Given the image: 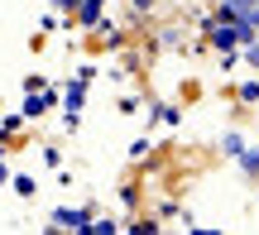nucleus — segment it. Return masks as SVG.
Wrapping results in <instances>:
<instances>
[{
	"instance_id": "1",
	"label": "nucleus",
	"mask_w": 259,
	"mask_h": 235,
	"mask_svg": "<svg viewBox=\"0 0 259 235\" xmlns=\"http://www.w3.org/2000/svg\"><path fill=\"white\" fill-rule=\"evenodd\" d=\"M92 67H82V77H77L72 86H67V130H77V120H82V106H87V82H92Z\"/></svg>"
},
{
	"instance_id": "2",
	"label": "nucleus",
	"mask_w": 259,
	"mask_h": 235,
	"mask_svg": "<svg viewBox=\"0 0 259 235\" xmlns=\"http://www.w3.org/2000/svg\"><path fill=\"white\" fill-rule=\"evenodd\" d=\"M53 221H58L63 230H77V235H87V221H92V216H87L82 207H77V211H72V207H58V211H53Z\"/></svg>"
},
{
	"instance_id": "3",
	"label": "nucleus",
	"mask_w": 259,
	"mask_h": 235,
	"mask_svg": "<svg viewBox=\"0 0 259 235\" xmlns=\"http://www.w3.org/2000/svg\"><path fill=\"white\" fill-rule=\"evenodd\" d=\"M53 101H58V96L38 86V91H29V101H24V111H19V115H29V120H38V115H44V111H48Z\"/></svg>"
},
{
	"instance_id": "4",
	"label": "nucleus",
	"mask_w": 259,
	"mask_h": 235,
	"mask_svg": "<svg viewBox=\"0 0 259 235\" xmlns=\"http://www.w3.org/2000/svg\"><path fill=\"white\" fill-rule=\"evenodd\" d=\"M101 10H106V0H82V5H77V24H96Z\"/></svg>"
},
{
	"instance_id": "5",
	"label": "nucleus",
	"mask_w": 259,
	"mask_h": 235,
	"mask_svg": "<svg viewBox=\"0 0 259 235\" xmlns=\"http://www.w3.org/2000/svg\"><path fill=\"white\" fill-rule=\"evenodd\" d=\"M235 163H240L250 178H259V149H240V154H235Z\"/></svg>"
},
{
	"instance_id": "6",
	"label": "nucleus",
	"mask_w": 259,
	"mask_h": 235,
	"mask_svg": "<svg viewBox=\"0 0 259 235\" xmlns=\"http://www.w3.org/2000/svg\"><path fill=\"white\" fill-rule=\"evenodd\" d=\"M120 226H115L111 216H101V221H87V235H115Z\"/></svg>"
},
{
	"instance_id": "7",
	"label": "nucleus",
	"mask_w": 259,
	"mask_h": 235,
	"mask_svg": "<svg viewBox=\"0 0 259 235\" xmlns=\"http://www.w3.org/2000/svg\"><path fill=\"white\" fill-rule=\"evenodd\" d=\"M10 187H15L19 197H34V178H15V182H10Z\"/></svg>"
},
{
	"instance_id": "8",
	"label": "nucleus",
	"mask_w": 259,
	"mask_h": 235,
	"mask_svg": "<svg viewBox=\"0 0 259 235\" xmlns=\"http://www.w3.org/2000/svg\"><path fill=\"white\" fill-rule=\"evenodd\" d=\"M240 149H245V139H240V134L231 130V134H226V154H231V159H235V154H240Z\"/></svg>"
},
{
	"instance_id": "9",
	"label": "nucleus",
	"mask_w": 259,
	"mask_h": 235,
	"mask_svg": "<svg viewBox=\"0 0 259 235\" xmlns=\"http://www.w3.org/2000/svg\"><path fill=\"white\" fill-rule=\"evenodd\" d=\"M240 101H250V106L259 101V82H245V86H240Z\"/></svg>"
},
{
	"instance_id": "10",
	"label": "nucleus",
	"mask_w": 259,
	"mask_h": 235,
	"mask_svg": "<svg viewBox=\"0 0 259 235\" xmlns=\"http://www.w3.org/2000/svg\"><path fill=\"white\" fill-rule=\"evenodd\" d=\"M245 58H250V63H254V72H259V38H254V43H245Z\"/></svg>"
},
{
	"instance_id": "11",
	"label": "nucleus",
	"mask_w": 259,
	"mask_h": 235,
	"mask_svg": "<svg viewBox=\"0 0 259 235\" xmlns=\"http://www.w3.org/2000/svg\"><path fill=\"white\" fill-rule=\"evenodd\" d=\"M5 182H10V168H5V159H0V187H5Z\"/></svg>"
}]
</instances>
